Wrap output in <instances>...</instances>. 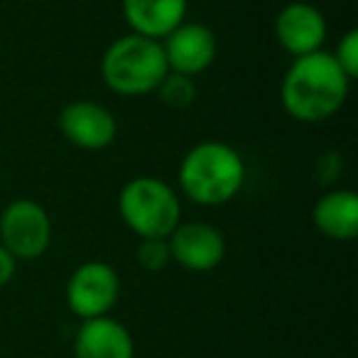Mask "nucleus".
Segmentation results:
<instances>
[{
  "instance_id": "nucleus-1",
  "label": "nucleus",
  "mask_w": 358,
  "mask_h": 358,
  "mask_svg": "<svg viewBox=\"0 0 358 358\" xmlns=\"http://www.w3.org/2000/svg\"><path fill=\"white\" fill-rule=\"evenodd\" d=\"M348 94L351 79L327 50L292 59L280 81L285 113L299 123H324L334 118L343 108Z\"/></svg>"
},
{
  "instance_id": "nucleus-2",
  "label": "nucleus",
  "mask_w": 358,
  "mask_h": 358,
  "mask_svg": "<svg viewBox=\"0 0 358 358\" xmlns=\"http://www.w3.org/2000/svg\"><path fill=\"white\" fill-rule=\"evenodd\" d=\"M179 192L199 206H224L245 185V162L241 152L221 140H204L187 150L177 169Z\"/></svg>"
},
{
  "instance_id": "nucleus-3",
  "label": "nucleus",
  "mask_w": 358,
  "mask_h": 358,
  "mask_svg": "<svg viewBox=\"0 0 358 358\" xmlns=\"http://www.w3.org/2000/svg\"><path fill=\"white\" fill-rule=\"evenodd\" d=\"M167 71L162 45L135 32L115 37L101 57L103 84L108 86V91L125 99L155 94Z\"/></svg>"
},
{
  "instance_id": "nucleus-4",
  "label": "nucleus",
  "mask_w": 358,
  "mask_h": 358,
  "mask_svg": "<svg viewBox=\"0 0 358 358\" xmlns=\"http://www.w3.org/2000/svg\"><path fill=\"white\" fill-rule=\"evenodd\" d=\"M118 214L138 238H167L182 224V199L164 179L143 174L123 185Z\"/></svg>"
},
{
  "instance_id": "nucleus-5",
  "label": "nucleus",
  "mask_w": 358,
  "mask_h": 358,
  "mask_svg": "<svg viewBox=\"0 0 358 358\" xmlns=\"http://www.w3.org/2000/svg\"><path fill=\"white\" fill-rule=\"evenodd\" d=\"M0 243L13 258L37 260L52 243V219L40 201L15 199L0 211Z\"/></svg>"
},
{
  "instance_id": "nucleus-6",
  "label": "nucleus",
  "mask_w": 358,
  "mask_h": 358,
  "mask_svg": "<svg viewBox=\"0 0 358 358\" xmlns=\"http://www.w3.org/2000/svg\"><path fill=\"white\" fill-rule=\"evenodd\" d=\"M64 294L71 314H76L81 322L108 317L120 297V278L113 265L103 260H89L71 273Z\"/></svg>"
},
{
  "instance_id": "nucleus-7",
  "label": "nucleus",
  "mask_w": 358,
  "mask_h": 358,
  "mask_svg": "<svg viewBox=\"0 0 358 358\" xmlns=\"http://www.w3.org/2000/svg\"><path fill=\"white\" fill-rule=\"evenodd\" d=\"M57 125H59L64 140H69L79 150H89V152L106 150L118 138V120H115L113 110L106 108L103 103L86 99L66 103L59 110Z\"/></svg>"
},
{
  "instance_id": "nucleus-8",
  "label": "nucleus",
  "mask_w": 358,
  "mask_h": 358,
  "mask_svg": "<svg viewBox=\"0 0 358 358\" xmlns=\"http://www.w3.org/2000/svg\"><path fill=\"white\" fill-rule=\"evenodd\" d=\"M159 45H162L167 69L174 71V74L192 76V79L204 74L219 55L216 32L209 25H201V22L185 20L179 27H174Z\"/></svg>"
},
{
  "instance_id": "nucleus-9",
  "label": "nucleus",
  "mask_w": 358,
  "mask_h": 358,
  "mask_svg": "<svg viewBox=\"0 0 358 358\" xmlns=\"http://www.w3.org/2000/svg\"><path fill=\"white\" fill-rule=\"evenodd\" d=\"M169 255L189 273H211L226 258V238L214 224L187 221L167 236Z\"/></svg>"
},
{
  "instance_id": "nucleus-10",
  "label": "nucleus",
  "mask_w": 358,
  "mask_h": 358,
  "mask_svg": "<svg viewBox=\"0 0 358 358\" xmlns=\"http://www.w3.org/2000/svg\"><path fill=\"white\" fill-rule=\"evenodd\" d=\"M275 40L294 59L324 50L329 35V22L324 13L307 0H292L275 15Z\"/></svg>"
},
{
  "instance_id": "nucleus-11",
  "label": "nucleus",
  "mask_w": 358,
  "mask_h": 358,
  "mask_svg": "<svg viewBox=\"0 0 358 358\" xmlns=\"http://www.w3.org/2000/svg\"><path fill=\"white\" fill-rule=\"evenodd\" d=\"M130 32L162 42L187 20L189 0H120Z\"/></svg>"
},
{
  "instance_id": "nucleus-12",
  "label": "nucleus",
  "mask_w": 358,
  "mask_h": 358,
  "mask_svg": "<svg viewBox=\"0 0 358 358\" xmlns=\"http://www.w3.org/2000/svg\"><path fill=\"white\" fill-rule=\"evenodd\" d=\"M135 346L130 331L110 317L81 322L74 336V358H133Z\"/></svg>"
},
{
  "instance_id": "nucleus-13",
  "label": "nucleus",
  "mask_w": 358,
  "mask_h": 358,
  "mask_svg": "<svg viewBox=\"0 0 358 358\" xmlns=\"http://www.w3.org/2000/svg\"><path fill=\"white\" fill-rule=\"evenodd\" d=\"M312 224L324 238L353 241L358 236V196L353 189H331L317 199Z\"/></svg>"
},
{
  "instance_id": "nucleus-14",
  "label": "nucleus",
  "mask_w": 358,
  "mask_h": 358,
  "mask_svg": "<svg viewBox=\"0 0 358 358\" xmlns=\"http://www.w3.org/2000/svg\"><path fill=\"white\" fill-rule=\"evenodd\" d=\"M155 94H157L159 101L167 103L169 108H187V106H192L196 99V81L192 79V76L167 71V76L159 81Z\"/></svg>"
},
{
  "instance_id": "nucleus-15",
  "label": "nucleus",
  "mask_w": 358,
  "mask_h": 358,
  "mask_svg": "<svg viewBox=\"0 0 358 358\" xmlns=\"http://www.w3.org/2000/svg\"><path fill=\"white\" fill-rule=\"evenodd\" d=\"M135 258H138L140 268L148 270V273H159V270H164L172 263L167 238H140Z\"/></svg>"
},
{
  "instance_id": "nucleus-16",
  "label": "nucleus",
  "mask_w": 358,
  "mask_h": 358,
  "mask_svg": "<svg viewBox=\"0 0 358 358\" xmlns=\"http://www.w3.org/2000/svg\"><path fill=\"white\" fill-rule=\"evenodd\" d=\"M331 55H334V59H336V64L341 66L343 74L351 81L356 79L358 76V30L356 27L343 32L336 50H334Z\"/></svg>"
},
{
  "instance_id": "nucleus-17",
  "label": "nucleus",
  "mask_w": 358,
  "mask_h": 358,
  "mask_svg": "<svg viewBox=\"0 0 358 358\" xmlns=\"http://www.w3.org/2000/svg\"><path fill=\"white\" fill-rule=\"evenodd\" d=\"M15 273H17V260L8 253L6 245L0 243V287L10 282V280L15 278Z\"/></svg>"
}]
</instances>
